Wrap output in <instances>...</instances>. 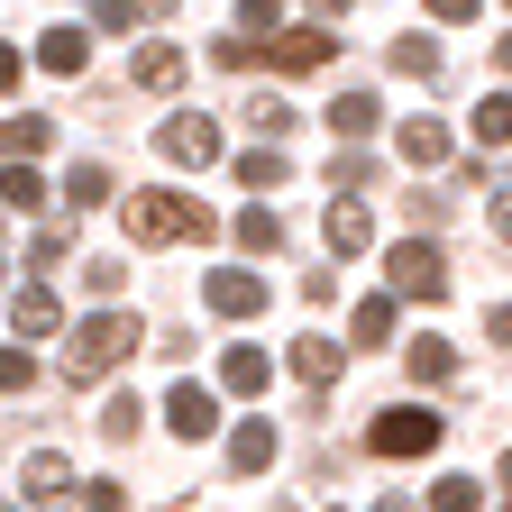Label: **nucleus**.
I'll list each match as a JSON object with an SVG mask.
<instances>
[{
	"label": "nucleus",
	"mask_w": 512,
	"mask_h": 512,
	"mask_svg": "<svg viewBox=\"0 0 512 512\" xmlns=\"http://www.w3.org/2000/svg\"><path fill=\"white\" fill-rule=\"evenodd\" d=\"M138 421H147L138 394H110V403H101V430H110V439H138Z\"/></svg>",
	"instance_id": "2f4dec72"
},
{
	"label": "nucleus",
	"mask_w": 512,
	"mask_h": 512,
	"mask_svg": "<svg viewBox=\"0 0 512 512\" xmlns=\"http://www.w3.org/2000/svg\"><path fill=\"white\" fill-rule=\"evenodd\" d=\"M220 384H229V394H266V348H229L220 357Z\"/></svg>",
	"instance_id": "a211bd4d"
},
{
	"label": "nucleus",
	"mask_w": 512,
	"mask_h": 512,
	"mask_svg": "<svg viewBox=\"0 0 512 512\" xmlns=\"http://www.w3.org/2000/svg\"><path fill=\"white\" fill-rule=\"evenodd\" d=\"M485 10V0H430V19H448V28H458V19H476Z\"/></svg>",
	"instance_id": "e433bc0d"
},
{
	"label": "nucleus",
	"mask_w": 512,
	"mask_h": 512,
	"mask_svg": "<svg viewBox=\"0 0 512 512\" xmlns=\"http://www.w3.org/2000/svg\"><path fill=\"white\" fill-rule=\"evenodd\" d=\"M330 46H339L330 28H284L266 55H275V74H320V64H330Z\"/></svg>",
	"instance_id": "6e6552de"
},
{
	"label": "nucleus",
	"mask_w": 512,
	"mask_h": 512,
	"mask_svg": "<svg viewBox=\"0 0 512 512\" xmlns=\"http://www.w3.org/2000/svg\"><path fill=\"white\" fill-rule=\"evenodd\" d=\"M348 330H357L348 348H384V339H394V293H366V302H357V320H348Z\"/></svg>",
	"instance_id": "dca6fc26"
},
{
	"label": "nucleus",
	"mask_w": 512,
	"mask_h": 512,
	"mask_svg": "<svg viewBox=\"0 0 512 512\" xmlns=\"http://www.w3.org/2000/svg\"><path fill=\"white\" fill-rule=\"evenodd\" d=\"M503 138H512V101H503V92H485V101H476V147H494V156H503Z\"/></svg>",
	"instance_id": "b1692460"
},
{
	"label": "nucleus",
	"mask_w": 512,
	"mask_h": 512,
	"mask_svg": "<svg viewBox=\"0 0 512 512\" xmlns=\"http://www.w3.org/2000/svg\"><path fill=\"white\" fill-rule=\"evenodd\" d=\"M238 183H247V192L284 183V147H247V156H238Z\"/></svg>",
	"instance_id": "cd10ccee"
},
{
	"label": "nucleus",
	"mask_w": 512,
	"mask_h": 512,
	"mask_svg": "<svg viewBox=\"0 0 512 512\" xmlns=\"http://www.w3.org/2000/svg\"><path fill=\"white\" fill-rule=\"evenodd\" d=\"M330 183L348 192V183H375V156L357 147V138H339V165H330Z\"/></svg>",
	"instance_id": "c756f323"
},
{
	"label": "nucleus",
	"mask_w": 512,
	"mask_h": 512,
	"mask_svg": "<svg viewBox=\"0 0 512 512\" xmlns=\"http://www.w3.org/2000/svg\"><path fill=\"white\" fill-rule=\"evenodd\" d=\"M10 83H19V55H10V46H0V92H10Z\"/></svg>",
	"instance_id": "4c0bfd02"
},
{
	"label": "nucleus",
	"mask_w": 512,
	"mask_h": 512,
	"mask_svg": "<svg viewBox=\"0 0 512 512\" xmlns=\"http://www.w3.org/2000/svg\"><path fill=\"white\" fill-rule=\"evenodd\" d=\"M37 64H46V74H83V64H92V28H46Z\"/></svg>",
	"instance_id": "9d476101"
},
{
	"label": "nucleus",
	"mask_w": 512,
	"mask_h": 512,
	"mask_svg": "<svg viewBox=\"0 0 512 512\" xmlns=\"http://www.w3.org/2000/svg\"><path fill=\"white\" fill-rule=\"evenodd\" d=\"M28 266H37V275L74 266V229H37V238H28Z\"/></svg>",
	"instance_id": "bb28decb"
},
{
	"label": "nucleus",
	"mask_w": 512,
	"mask_h": 512,
	"mask_svg": "<svg viewBox=\"0 0 512 512\" xmlns=\"http://www.w3.org/2000/svg\"><path fill=\"white\" fill-rule=\"evenodd\" d=\"M366 448H375V458H430V448H439V412H384L366 430Z\"/></svg>",
	"instance_id": "20e7f679"
},
{
	"label": "nucleus",
	"mask_w": 512,
	"mask_h": 512,
	"mask_svg": "<svg viewBox=\"0 0 512 512\" xmlns=\"http://www.w3.org/2000/svg\"><path fill=\"white\" fill-rule=\"evenodd\" d=\"M320 229H330L339 256H366V247H375V220H366L357 202H330V220H320Z\"/></svg>",
	"instance_id": "ddd939ff"
},
{
	"label": "nucleus",
	"mask_w": 512,
	"mask_h": 512,
	"mask_svg": "<svg viewBox=\"0 0 512 512\" xmlns=\"http://www.w3.org/2000/svg\"><path fill=\"white\" fill-rule=\"evenodd\" d=\"M211 55H220V64H229V74H247V64H256V55H266V46H256V37H220V46H211Z\"/></svg>",
	"instance_id": "c9c22d12"
},
{
	"label": "nucleus",
	"mask_w": 512,
	"mask_h": 512,
	"mask_svg": "<svg viewBox=\"0 0 512 512\" xmlns=\"http://www.w3.org/2000/svg\"><path fill=\"white\" fill-rule=\"evenodd\" d=\"M403 156L412 165H448V128L439 119H403Z\"/></svg>",
	"instance_id": "6ab92c4d"
},
{
	"label": "nucleus",
	"mask_w": 512,
	"mask_h": 512,
	"mask_svg": "<svg viewBox=\"0 0 512 512\" xmlns=\"http://www.w3.org/2000/svg\"><path fill=\"white\" fill-rule=\"evenodd\" d=\"M0 512H10V503H0Z\"/></svg>",
	"instance_id": "79ce46f5"
},
{
	"label": "nucleus",
	"mask_w": 512,
	"mask_h": 512,
	"mask_svg": "<svg viewBox=\"0 0 512 512\" xmlns=\"http://www.w3.org/2000/svg\"><path fill=\"white\" fill-rule=\"evenodd\" d=\"M448 375H458L448 339H412V384H448Z\"/></svg>",
	"instance_id": "393cba45"
},
{
	"label": "nucleus",
	"mask_w": 512,
	"mask_h": 512,
	"mask_svg": "<svg viewBox=\"0 0 512 512\" xmlns=\"http://www.w3.org/2000/svg\"><path fill=\"white\" fill-rule=\"evenodd\" d=\"M330 128H339V138H375V128H384L375 92H339V101H330Z\"/></svg>",
	"instance_id": "4468645a"
},
{
	"label": "nucleus",
	"mask_w": 512,
	"mask_h": 512,
	"mask_svg": "<svg viewBox=\"0 0 512 512\" xmlns=\"http://www.w3.org/2000/svg\"><path fill=\"white\" fill-rule=\"evenodd\" d=\"M28 384H37V357L28 348H0V394H28Z\"/></svg>",
	"instance_id": "473e14b6"
},
{
	"label": "nucleus",
	"mask_w": 512,
	"mask_h": 512,
	"mask_svg": "<svg viewBox=\"0 0 512 512\" xmlns=\"http://www.w3.org/2000/svg\"><path fill=\"white\" fill-rule=\"evenodd\" d=\"M165 430L174 439H211L220 430V403L202 394V384H174V394H165Z\"/></svg>",
	"instance_id": "0eeeda50"
},
{
	"label": "nucleus",
	"mask_w": 512,
	"mask_h": 512,
	"mask_svg": "<svg viewBox=\"0 0 512 512\" xmlns=\"http://www.w3.org/2000/svg\"><path fill=\"white\" fill-rule=\"evenodd\" d=\"M183 238H211L202 192H128V247H183Z\"/></svg>",
	"instance_id": "f257e3e1"
},
{
	"label": "nucleus",
	"mask_w": 512,
	"mask_h": 512,
	"mask_svg": "<svg viewBox=\"0 0 512 512\" xmlns=\"http://www.w3.org/2000/svg\"><path fill=\"white\" fill-rule=\"evenodd\" d=\"M10 320H19V339H46L55 320H64V311H55V284H28V293L10 302Z\"/></svg>",
	"instance_id": "2eb2a0df"
},
{
	"label": "nucleus",
	"mask_w": 512,
	"mask_h": 512,
	"mask_svg": "<svg viewBox=\"0 0 512 512\" xmlns=\"http://www.w3.org/2000/svg\"><path fill=\"white\" fill-rule=\"evenodd\" d=\"M64 202H74V211H101L110 202V165H74V174H64Z\"/></svg>",
	"instance_id": "412c9836"
},
{
	"label": "nucleus",
	"mask_w": 512,
	"mask_h": 512,
	"mask_svg": "<svg viewBox=\"0 0 512 512\" xmlns=\"http://www.w3.org/2000/svg\"><path fill=\"white\" fill-rule=\"evenodd\" d=\"M339 10H348V0H311V19H339Z\"/></svg>",
	"instance_id": "58836bf2"
},
{
	"label": "nucleus",
	"mask_w": 512,
	"mask_h": 512,
	"mask_svg": "<svg viewBox=\"0 0 512 512\" xmlns=\"http://www.w3.org/2000/svg\"><path fill=\"white\" fill-rule=\"evenodd\" d=\"M55 138V119H0V156H37Z\"/></svg>",
	"instance_id": "a878e982"
},
{
	"label": "nucleus",
	"mask_w": 512,
	"mask_h": 512,
	"mask_svg": "<svg viewBox=\"0 0 512 512\" xmlns=\"http://www.w3.org/2000/svg\"><path fill=\"white\" fill-rule=\"evenodd\" d=\"M156 147H165L174 165H220V128H211L202 110H183V119H165V128H156Z\"/></svg>",
	"instance_id": "39448f33"
},
{
	"label": "nucleus",
	"mask_w": 512,
	"mask_h": 512,
	"mask_svg": "<svg viewBox=\"0 0 512 512\" xmlns=\"http://www.w3.org/2000/svg\"><path fill=\"white\" fill-rule=\"evenodd\" d=\"M19 494H28V503H64V494H74V467H64L55 448H37L28 476H19Z\"/></svg>",
	"instance_id": "9b49d317"
},
{
	"label": "nucleus",
	"mask_w": 512,
	"mask_h": 512,
	"mask_svg": "<svg viewBox=\"0 0 512 512\" xmlns=\"http://www.w3.org/2000/svg\"><path fill=\"white\" fill-rule=\"evenodd\" d=\"M202 302H211L220 320H247V311H266V275H247V266H220V275L202 284Z\"/></svg>",
	"instance_id": "423d86ee"
},
{
	"label": "nucleus",
	"mask_w": 512,
	"mask_h": 512,
	"mask_svg": "<svg viewBox=\"0 0 512 512\" xmlns=\"http://www.w3.org/2000/svg\"><path fill=\"white\" fill-rule=\"evenodd\" d=\"M247 128H266V138H284V128H293V101H275V92H256V101H247Z\"/></svg>",
	"instance_id": "7c9ffc66"
},
{
	"label": "nucleus",
	"mask_w": 512,
	"mask_h": 512,
	"mask_svg": "<svg viewBox=\"0 0 512 512\" xmlns=\"http://www.w3.org/2000/svg\"><path fill=\"white\" fill-rule=\"evenodd\" d=\"M238 247H247V256H266V247H284V220H275L266 202H256V211H238Z\"/></svg>",
	"instance_id": "4be33fe9"
},
{
	"label": "nucleus",
	"mask_w": 512,
	"mask_h": 512,
	"mask_svg": "<svg viewBox=\"0 0 512 512\" xmlns=\"http://www.w3.org/2000/svg\"><path fill=\"white\" fill-rule=\"evenodd\" d=\"M430 503H439V512H485V485H476V476H439Z\"/></svg>",
	"instance_id": "c85d7f7f"
},
{
	"label": "nucleus",
	"mask_w": 512,
	"mask_h": 512,
	"mask_svg": "<svg viewBox=\"0 0 512 512\" xmlns=\"http://www.w3.org/2000/svg\"><path fill=\"white\" fill-rule=\"evenodd\" d=\"M275 512H293V503H275Z\"/></svg>",
	"instance_id": "a19ab883"
},
{
	"label": "nucleus",
	"mask_w": 512,
	"mask_h": 512,
	"mask_svg": "<svg viewBox=\"0 0 512 512\" xmlns=\"http://www.w3.org/2000/svg\"><path fill=\"white\" fill-rule=\"evenodd\" d=\"M74 485H83V512H128V494L110 476H74Z\"/></svg>",
	"instance_id": "72a5a7b5"
},
{
	"label": "nucleus",
	"mask_w": 512,
	"mask_h": 512,
	"mask_svg": "<svg viewBox=\"0 0 512 512\" xmlns=\"http://www.w3.org/2000/svg\"><path fill=\"white\" fill-rule=\"evenodd\" d=\"M284 19V0H238V37H256V28H275Z\"/></svg>",
	"instance_id": "f704fd0d"
},
{
	"label": "nucleus",
	"mask_w": 512,
	"mask_h": 512,
	"mask_svg": "<svg viewBox=\"0 0 512 512\" xmlns=\"http://www.w3.org/2000/svg\"><path fill=\"white\" fill-rule=\"evenodd\" d=\"M339 366H348V348H339V339H320V330H311V339H293V375H302V384H330Z\"/></svg>",
	"instance_id": "f8f14e48"
},
{
	"label": "nucleus",
	"mask_w": 512,
	"mask_h": 512,
	"mask_svg": "<svg viewBox=\"0 0 512 512\" xmlns=\"http://www.w3.org/2000/svg\"><path fill=\"white\" fill-rule=\"evenodd\" d=\"M138 339H147V330H138L128 311H92L83 330L64 339V375H74V384H101V375H110V366H119L128 348H138Z\"/></svg>",
	"instance_id": "f03ea898"
},
{
	"label": "nucleus",
	"mask_w": 512,
	"mask_h": 512,
	"mask_svg": "<svg viewBox=\"0 0 512 512\" xmlns=\"http://www.w3.org/2000/svg\"><path fill=\"white\" fill-rule=\"evenodd\" d=\"M229 467H238V476H266V467H275V421H238V430H229Z\"/></svg>",
	"instance_id": "1a4fd4ad"
},
{
	"label": "nucleus",
	"mask_w": 512,
	"mask_h": 512,
	"mask_svg": "<svg viewBox=\"0 0 512 512\" xmlns=\"http://www.w3.org/2000/svg\"><path fill=\"white\" fill-rule=\"evenodd\" d=\"M384 275H394L403 302H439V293H448V256H439L430 238H403L394 256H384Z\"/></svg>",
	"instance_id": "7ed1b4c3"
},
{
	"label": "nucleus",
	"mask_w": 512,
	"mask_h": 512,
	"mask_svg": "<svg viewBox=\"0 0 512 512\" xmlns=\"http://www.w3.org/2000/svg\"><path fill=\"white\" fill-rule=\"evenodd\" d=\"M0 202H10V211H37V202H46V183H37L28 156H10V174H0Z\"/></svg>",
	"instance_id": "aec40b11"
},
{
	"label": "nucleus",
	"mask_w": 512,
	"mask_h": 512,
	"mask_svg": "<svg viewBox=\"0 0 512 512\" xmlns=\"http://www.w3.org/2000/svg\"><path fill=\"white\" fill-rule=\"evenodd\" d=\"M128 74H138V92H174V83H183V46H147Z\"/></svg>",
	"instance_id": "f3484780"
},
{
	"label": "nucleus",
	"mask_w": 512,
	"mask_h": 512,
	"mask_svg": "<svg viewBox=\"0 0 512 512\" xmlns=\"http://www.w3.org/2000/svg\"><path fill=\"white\" fill-rule=\"evenodd\" d=\"M394 74H412V83H439V46H430V37H394Z\"/></svg>",
	"instance_id": "5701e85b"
},
{
	"label": "nucleus",
	"mask_w": 512,
	"mask_h": 512,
	"mask_svg": "<svg viewBox=\"0 0 512 512\" xmlns=\"http://www.w3.org/2000/svg\"><path fill=\"white\" fill-rule=\"evenodd\" d=\"M375 512H412V494H384V503H375Z\"/></svg>",
	"instance_id": "ea45409f"
}]
</instances>
